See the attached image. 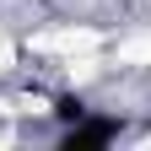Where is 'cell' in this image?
I'll use <instances>...</instances> for the list:
<instances>
[{
  "mask_svg": "<svg viewBox=\"0 0 151 151\" xmlns=\"http://www.w3.org/2000/svg\"><path fill=\"white\" fill-rule=\"evenodd\" d=\"M32 49L38 54H92L97 49V32L92 27H54V32H38Z\"/></svg>",
  "mask_w": 151,
  "mask_h": 151,
  "instance_id": "6da1fadb",
  "label": "cell"
},
{
  "mask_svg": "<svg viewBox=\"0 0 151 151\" xmlns=\"http://www.w3.org/2000/svg\"><path fill=\"white\" fill-rule=\"evenodd\" d=\"M11 60H16V49H11V38L0 32V70H11Z\"/></svg>",
  "mask_w": 151,
  "mask_h": 151,
  "instance_id": "277c9868",
  "label": "cell"
},
{
  "mask_svg": "<svg viewBox=\"0 0 151 151\" xmlns=\"http://www.w3.org/2000/svg\"><path fill=\"white\" fill-rule=\"evenodd\" d=\"M6 140H11V129H0V146H6Z\"/></svg>",
  "mask_w": 151,
  "mask_h": 151,
  "instance_id": "5b68a950",
  "label": "cell"
},
{
  "mask_svg": "<svg viewBox=\"0 0 151 151\" xmlns=\"http://www.w3.org/2000/svg\"><path fill=\"white\" fill-rule=\"evenodd\" d=\"M6 113H49V103L43 97H16V103H6Z\"/></svg>",
  "mask_w": 151,
  "mask_h": 151,
  "instance_id": "3957f363",
  "label": "cell"
},
{
  "mask_svg": "<svg viewBox=\"0 0 151 151\" xmlns=\"http://www.w3.org/2000/svg\"><path fill=\"white\" fill-rule=\"evenodd\" d=\"M119 60H124V65H151V27L129 38V43L119 49Z\"/></svg>",
  "mask_w": 151,
  "mask_h": 151,
  "instance_id": "7a4b0ae2",
  "label": "cell"
}]
</instances>
